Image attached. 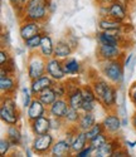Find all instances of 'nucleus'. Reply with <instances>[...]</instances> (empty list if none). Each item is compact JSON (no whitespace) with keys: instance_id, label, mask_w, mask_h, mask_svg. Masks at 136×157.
Segmentation results:
<instances>
[{"instance_id":"f257e3e1","label":"nucleus","mask_w":136,"mask_h":157,"mask_svg":"<svg viewBox=\"0 0 136 157\" xmlns=\"http://www.w3.org/2000/svg\"><path fill=\"white\" fill-rule=\"evenodd\" d=\"M124 69L125 65L121 62V58L118 59H111V60H102L100 62V72L115 86H121L124 83Z\"/></svg>"},{"instance_id":"f03ea898","label":"nucleus","mask_w":136,"mask_h":157,"mask_svg":"<svg viewBox=\"0 0 136 157\" xmlns=\"http://www.w3.org/2000/svg\"><path fill=\"white\" fill-rule=\"evenodd\" d=\"M52 0H29L24 6L23 19H29L42 23L47 19Z\"/></svg>"},{"instance_id":"7ed1b4c3","label":"nucleus","mask_w":136,"mask_h":157,"mask_svg":"<svg viewBox=\"0 0 136 157\" xmlns=\"http://www.w3.org/2000/svg\"><path fill=\"white\" fill-rule=\"evenodd\" d=\"M26 73L30 81L47 74V58L39 50H29L26 59Z\"/></svg>"},{"instance_id":"20e7f679","label":"nucleus","mask_w":136,"mask_h":157,"mask_svg":"<svg viewBox=\"0 0 136 157\" xmlns=\"http://www.w3.org/2000/svg\"><path fill=\"white\" fill-rule=\"evenodd\" d=\"M0 118L8 126L18 124L20 118V111L17 106V102L11 96H3L2 106H0Z\"/></svg>"},{"instance_id":"39448f33","label":"nucleus","mask_w":136,"mask_h":157,"mask_svg":"<svg viewBox=\"0 0 136 157\" xmlns=\"http://www.w3.org/2000/svg\"><path fill=\"white\" fill-rule=\"evenodd\" d=\"M54 136L48 132V133H44V135H38L34 137L32 145H30V148L33 150V152L35 155H39V156H43V155H48L50 153V150H52V146L54 145Z\"/></svg>"},{"instance_id":"423d86ee","label":"nucleus","mask_w":136,"mask_h":157,"mask_svg":"<svg viewBox=\"0 0 136 157\" xmlns=\"http://www.w3.org/2000/svg\"><path fill=\"white\" fill-rule=\"evenodd\" d=\"M47 74L53 78L56 82L64 81V78L67 77L64 69H63V59L50 57L47 59Z\"/></svg>"},{"instance_id":"0eeeda50","label":"nucleus","mask_w":136,"mask_h":157,"mask_svg":"<svg viewBox=\"0 0 136 157\" xmlns=\"http://www.w3.org/2000/svg\"><path fill=\"white\" fill-rule=\"evenodd\" d=\"M124 56V52L120 47L116 45H106V44H98L96 48V58L98 62L102 60H111V59H118Z\"/></svg>"},{"instance_id":"6e6552de","label":"nucleus","mask_w":136,"mask_h":157,"mask_svg":"<svg viewBox=\"0 0 136 157\" xmlns=\"http://www.w3.org/2000/svg\"><path fill=\"white\" fill-rule=\"evenodd\" d=\"M105 131L108 135H116L122 127L121 123V117L118 113H116L115 111L107 112V114L105 116V118L102 121Z\"/></svg>"},{"instance_id":"1a4fd4ad","label":"nucleus","mask_w":136,"mask_h":157,"mask_svg":"<svg viewBox=\"0 0 136 157\" xmlns=\"http://www.w3.org/2000/svg\"><path fill=\"white\" fill-rule=\"evenodd\" d=\"M40 33V23L29 20V19H23L19 27V35L23 39V42L34 36L35 34Z\"/></svg>"},{"instance_id":"9d476101","label":"nucleus","mask_w":136,"mask_h":157,"mask_svg":"<svg viewBox=\"0 0 136 157\" xmlns=\"http://www.w3.org/2000/svg\"><path fill=\"white\" fill-rule=\"evenodd\" d=\"M30 129L34 136L38 135H44L52 131V126H50V117L49 116H42L38 117V118L33 120L29 122Z\"/></svg>"},{"instance_id":"9b49d317","label":"nucleus","mask_w":136,"mask_h":157,"mask_svg":"<svg viewBox=\"0 0 136 157\" xmlns=\"http://www.w3.org/2000/svg\"><path fill=\"white\" fill-rule=\"evenodd\" d=\"M54 83H56V81L53 79V78H50L48 74H44L42 77H38L35 78V79H32L30 81V90L34 97H37L42 90H44L46 88H49V87H53Z\"/></svg>"},{"instance_id":"f8f14e48","label":"nucleus","mask_w":136,"mask_h":157,"mask_svg":"<svg viewBox=\"0 0 136 157\" xmlns=\"http://www.w3.org/2000/svg\"><path fill=\"white\" fill-rule=\"evenodd\" d=\"M68 108H70V104H68L67 98H57L48 107V116L63 120Z\"/></svg>"},{"instance_id":"ddd939ff","label":"nucleus","mask_w":136,"mask_h":157,"mask_svg":"<svg viewBox=\"0 0 136 157\" xmlns=\"http://www.w3.org/2000/svg\"><path fill=\"white\" fill-rule=\"evenodd\" d=\"M46 113H48V107L44 106L37 97H34L30 106L26 108V118H28V122L38 118V117L46 116Z\"/></svg>"},{"instance_id":"4468645a","label":"nucleus","mask_w":136,"mask_h":157,"mask_svg":"<svg viewBox=\"0 0 136 157\" xmlns=\"http://www.w3.org/2000/svg\"><path fill=\"white\" fill-rule=\"evenodd\" d=\"M73 52H74V48L72 47L70 40H68L67 38H63V39H59L56 43V45H54L53 57L59 58V59H66L68 57H71Z\"/></svg>"},{"instance_id":"2eb2a0df","label":"nucleus","mask_w":136,"mask_h":157,"mask_svg":"<svg viewBox=\"0 0 136 157\" xmlns=\"http://www.w3.org/2000/svg\"><path fill=\"white\" fill-rule=\"evenodd\" d=\"M118 32H105L101 30L96 34V39L98 44H106V45H121V35H117Z\"/></svg>"},{"instance_id":"dca6fc26","label":"nucleus","mask_w":136,"mask_h":157,"mask_svg":"<svg viewBox=\"0 0 136 157\" xmlns=\"http://www.w3.org/2000/svg\"><path fill=\"white\" fill-rule=\"evenodd\" d=\"M49 155L54 156V157H63V156H71V155H73L71 143L68 142L66 138L57 140L56 142H54V145L52 146V150H50Z\"/></svg>"},{"instance_id":"f3484780","label":"nucleus","mask_w":136,"mask_h":157,"mask_svg":"<svg viewBox=\"0 0 136 157\" xmlns=\"http://www.w3.org/2000/svg\"><path fill=\"white\" fill-rule=\"evenodd\" d=\"M67 101H68V104L70 107L74 108V109H78L81 111V107H82V103H83V93H82V87H76V88H72L67 92Z\"/></svg>"},{"instance_id":"a211bd4d","label":"nucleus","mask_w":136,"mask_h":157,"mask_svg":"<svg viewBox=\"0 0 136 157\" xmlns=\"http://www.w3.org/2000/svg\"><path fill=\"white\" fill-rule=\"evenodd\" d=\"M13 74H6V75H0V90L4 96H13L17 92L18 84L14 79Z\"/></svg>"},{"instance_id":"6ab92c4d","label":"nucleus","mask_w":136,"mask_h":157,"mask_svg":"<svg viewBox=\"0 0 136 157\" xmlns=\"http://www.w3.org/2000/svg\"><path fill=\"white\" fill-rule=\"evenodd\" d=\"M110 17L120 21H125L127 18V11L126 4L122 3V0H114L110 4Z\"/></svg>"},{"instance_id":"aec40b11","label":"nucleus","mask_w":136,"mask_h":157,"mask_svg":"<svg viewBox=\"0 0 136 157\" xmlns=\"http://www.w3.org/2000/svg\"><path fill=\"white\" fill-rule=\"evenodd\" d=\"M124 21L116 20L111 17L107 18H101L98 20V28L100 30H105V32H121L124 28Z\"/></svg>"},{"instance_id":"412c9836","label":"nucleus","mask_w":136,"mask_h":157,"mask_svg":"<svg viewBox=\"0 0 136 157\" xmlns=\"http://www.w3.org/2000/svg\"><path fill=\"white\" fill-rule=\"evenodd\" d=\"M120 147H122V146L120 145L118 141L116 142V140H111V138H110V141H107L106 143H103L102 146H100L97 150H94V155L98 156V157L114 156V152H115L117 148H120Z\"/></svg>"},{"instance_id":"4be33fe9","label":"nucleus","mask_w":136,"mask_h":157,"mask_svg":"<svg viewBox=\"0 0 136 157\" xmlns=\"http://www.w3.org/2000/svg\"><path fill=\"white\" fill-rule=\"evenodd\" d=\"M87 145H88V138L86 136V132H85V131L78 129L77 132H76V135H74V137H73L72 143H71L72 152L73 153H77V152H79L82 148H85Z\"/></svg>"},{"instance_id":"5701e85b","label":"nucleus","mask_w":136,"mask_h":157,"mask_svg":"<svg viewBox=\"0 0 136 157\" xmlns=\"http://www.w3.org/2000/svg\"><path fill=\"white\" fill-rule=\"evenodd\" d=\"M54 44L53 43V40H52V38L48 35V34H46V33H43V36H42V42H40V47H39V52L42 53L47 59L48 58H50V57H53V54H54Z\"/></svg>"},{"instance_id":"b1692460","label":"nucleus","mask_w":136,"mask_h":157,"mask_svg":"<svg viewBox=\"0 0 136 157\" xmlns=\"http://www.w3.org/2000/svg\"><path fill=\"white\" fill-rule=\"evenodd\" d=\"M6 137L9 138V141L11 142L13 147H17L22 145V141H23V135H22V131L17 124H10L6 128Z\"/></svg>"},{"instance_id":"393cba45","label":"nucleus","mask_w":136,"mask_h":157,"mask_svg":"<svg viewBox=\"0 0 136 157\" xmlns=\"http://www.w3.org/2000/svg\"><path fill=\"white\" fill-rule=\"evenodd\" d=\"M94 123H96V116L93 114V112H83L81 114V118L77 122V128L81 131H86L90 129Z\"/></svg>"},{"instance_id":"a878e982","label":"nucleus","mask_w":136,"mask_h":157,"mask_svg":"<svg viewBox=\"0 0 136 157\" xmlns=\"http://www.w3.org/2000/svg\"><path fill=\"white\" fill-rule=\"evenodd\" d=\"M63 69L67 75H74L81 72V63L76 58L68 57L63 59Z\"/></svg>"},{"instance_id":"bb28decb","label":"nucleus","mask_w":136,"mask_h":157,"mask_svg":"<svg viewBox=\"0 0 136 157\" xmlns=\"http://www.w3.org/2000/svg\"><path fill=\"white\" fill-rule=\"evenodd\" d=\"M37 98L42 102L44 106H47V107H49L50 104L56 101L58 97H57V93H56V90H54V88L53 87H49V88H46L44 90H42L38 96H37Z\"/></svg>"},{"instance_id":"cd10ccee","label":"nucleus","mask_w":136,"mask_h":157,"mask_svg":"<svg viewBox=\"0 0 136 157\" xmlns=\"http://www.w3.org/2000/svg\"><path fill=\"white\" fill-rule=\"evenodd\" d=\"M42 36H43V33L40 32L34 36L26 39V40H24V47L28 50H38L40 47V42H42Z\"/></svg>"},{"instance_id":"c85d7f7f","label":"nucleus","mask_w":136,"mask_h":157,"mask_svg":"<svg viewBox=\"0 0 136 157\" xmlns=\"http://www.w3.org/2000/svg\"><path fill=\"white\" fill-rule=\"evenodd\" d=\"M79 118H81L79 111H78V109H74V108H72V107H70L63 120H64V122L68 123V124H77V122L79 121Z\"/></svg>"},{"instance_id":"c756f323","label":"nucleus","mask_w":136,"mask_h":157,"mask_svg":"<svg viewBox=\"0 0 136 157\" xmlns=\"http://www.w3.org/2000/svg\"><path fill=\"white\" fill-rule=\"evenodd\" d=\"M103 132H106L105 127H103V123L102 122H96L90 129L86 131V136H87L88 141H91L92 138H94L96 136H98L100 133H103Z\"/></svg>"},{"instance_id":"7c9ffc66","label":"nucleus","mask_w":136,"mask_h":157,"mask_svg":"<svg viewBox=\"0 0 136 157\" xmlns=\"http://www.w3.org/2000/svg\"><path fill=\"white\" fill-rule=\"evenodd\" d=\"M107 141H110L108 133L107 132H103V133H100L98 136H96L94 138H92L91 141H88V143L93 147V150H97L100 146H102L103 143H106Z\"/></svg>"},{"instance_id":"2f4dec72","label":"nucleus","mask_w":136,"mask_h":157,"mask_svg":"<svg viewBox=\"0 0 136 157\" xmlns=\"http://www.w3.org/2000/svg\"><path fill=\"white\" fill-rule=\"evenodd\" d=\"M82 93H83V99L85 101H97L96 93L92 88V84H85L82 86Z\"/></svg>"},{"instance_id":"473e14b6","label":"nucleus","mask_w":136,"mask_h":157,"mask_svg":"<svg viewBox=\"0 0 136 157\" xmlns=\"http://www.w3.org/2000/svg\"><path fill=\"white\" fill-rule=\"evenodd\" d=\"M22 92H23V96H22V98H23V107L26 109V108H28V107L30 106V103H32V101H33L34 96H33V93H32L30 88L28 89L26 87L22 88Z\"/></svg>"},{"instance_id":"72a5a7b5","label":"nucleus","mask_w":136,"mask_h":157,"mask_svg":"<svg viewBox=\"0 0 136 157\" xmlns=\"http://www.w3.org/2000/svg\"><path fill=\"white\" fill-rule=\"evenodd\" d=\"M54 90L57 93V97L58 98H66L67 97V86H66V82L63 81H59V82H56L53 86Z\"/></svg>"},{"instance_id":"f704fd0d","label":"nucleus","mask_w":136,"mask_h":157,"mask_svg":"<svg viewBox=\"0 0 136 157\" xmlns=\"http://www.w3.org/2000/svg\"><path fill=\"white\" fill-rule=\"evenodd\" d=\"M11 147H13V145H11V142L9 141V138L8 137H3L2 141H0V156L8 155Z\"/></svg>"},{"instance_id":"c9c22d12","label":"nucleus","mask_w":136,"mask_h":157,"mask_svg":"<svg viewBox=\"0 0 136 157\" xmlns=\"http://www.w3.org/2000/svg\"><path fill=\"white\" fill-rule=\"evenodd\" d=\"M96 103H97V101H83L81 111L82 112H93L96 109Z\"/></svg>"},{"instance_id":"e433bc0d","label":"nucleus","mask_w":136,"mask_h":157,"mask_svg":"<svg viewBox=\"0 0 136 157\" xmlns=\"http://www.w3.org/2000/svg\"><path fill=\"white\" fill-rule=\"evenodd\" d=\"M64 120L62 118H56V117H50V126H52V131H58L61 129V127L64 124Z\"/></svg>"},{"instance_id":"4c0bfd02","label":"nucleus","mask_w":136,"mask_h":157,"mask_svg":"<svg viewBox=\"0 0 136 157\" xmlns=\"http://www.w3.org/2000/svg\"><path fill=\"white\" fill-rule=\"evenodd\" d=\"M10 54H9V50L6 49H2V52H0V67H4V65L10 60Z\"/></svg>"},{"instance_id":"58836bf2","label":"nucleus","mask_w":136,"mask_h":157,"mask_svg":"<svg viewBox=\"0 0 136 157\" xmlns=\"http://www.w3.org/2000/svg\"><path fill=\"white\" fill-rule=\"evenodd\" d=\"M92 153H94V150H93V147L88 143V145H87L85 148H82L79 152H77L76 155H77L78 157H87V156H91Z\"/></svg>"},{"instance_id":"ea45409f","label":"nucleus","mask_w":136,"mask_h":157,"mask_svg":"<svg viewBox=\"0 0 136 157\" xmlns=\"http://www.w3.org/2000/svg\"><path fill=\"white\" fill-rule=\"evenodd\" d=\"M97 11L100 18H107L110 17V5H98Z\"/></svg>"},{"instance_id":"a19ab883","label":"nucleus","mask_w":136,"mask_h":157,"mask_svg":"<svg viewBox=\"0 0 136 157\" xmlns=\"http://www.w3.org/2000/svg\"><path fill=\"white\" fill-rule=\"evenodd\" d=\"M129 98H130V101L132 102V104L136 107V82L130 87V89H129Z\"/></svg>"},{"instance_id":"79ce46f5","label":"nucleus","mask_w":136,"mask_h":157,"mask_svg":"<svg viewBox=\"0 0 136 157\" xmlns=\"http://www.w3.org/2000/svg\"><path fill=\"white\" fill-rule=\"evenodd\" d=\"M114 156H129V152L126 150H124L122 147H120L114 152Z\"/></svg>"},{"instance_id":"37998d69","label":"nucleus","mask_w":136,"mask_h":157,"mask_svg":"<svg viewBox=\"0 0 136 157\" xmlns=\"http://www.w3.org/2000/svg\"><path fill=\"white\" fill-rule=\"evenodd\" d=\"M134 59V54L132 53H130L129 56H127V58L125 59V62H124V65H125V68H129L130 67V63H131V60Z\"/></svg>"},{"instance_id":"c03bdc74","label":"nucleus","mask_w":136,"mask_h":157,"mask_svg":"<svg viewBox=\"0 0 136 157\" xmlns=\"http://www.w3.org/2000/svg\"><path fill=\"white\" fill-rule=\"evenodd\" d=\"M94 2H96L97 6H98V5H110L114 0H94Z\"/></svg>"},{"instance_id":"a18cd8bd","label":"nucleus","mask_w":136,"mask_h":157,"mask_svg":"<svg viewBox=\"0 0 136 157\" xmlns=\"http://www.w3.org/2000/svg\"><path fill=\"white\" fill-rule=\"evenodd\" d=\"M9 3L13 5V8H19V9H22L20 8V3H22V0H9Z\"/></svg>"},{"instance_id":"49530a36","label":"nucleus","mask_w":136,"mask_h":157,"mask_svg":"<svg viewBox=\"0 0 136 157\" xmlns=\"http://www.w3.org/2000/svg\"><path fill=\"white\" fill-rule=\"evenodd\" d=\"M131 124H132V127L136 129V111L134 112V114H132V117H131Z\"/></svg>"},{"instance_id":"de8ad7c7","label":"nucleus","mask_w":136,"mask_h":157,"mask_svg":"<svg viewBox=\"0 0 136 157\" xmlns=\"http://www.w3.org/2000/svg\"><path fill=\"white\" fill-rule=\"evenodd\" d=\"M121 123H122V127H127V123H129L127 117H122V118H121Z\"/></svg>"},{"instance_id":"09e8293b","label":"nucleus","mask_w":136,"mask_h":157,"mask_svg":"<svg viewBox=\"0 0 136 157\" xmlns=\"http://www.w3.org/2000/svg\"><path fill=\"white\" fill-rule=\"evenodd\" d=\"M125 143H126V146H129V147H131V148H134V147L136 146V141H126Z\"/></svg>"}]
</instances>
